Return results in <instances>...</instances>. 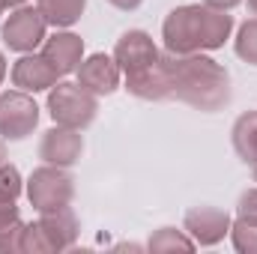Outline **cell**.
<instances>
[{
    "label": "cell",
    "instance_id": "44dd1931",
    "mask_svg": "<svg viewBox=\"0 0 257 254\" xmlns=\"http://www.w3.org/2000/svg\"><path fill=\"white\" fill-rule=\"evenodd\" d=\"M21 233H24V221H12L9 227L0 230V251H21Z\"/></svg>",
    "mask_w": 257,
    "mask_h": 254
},
{
    "label": "cell",
    "instance_id": "30bf717a",
    "mask_svg": "<svg viewBox=\"0 0 257 254\" xmlns=\"http://www.w3.org/2000/svg\"><path fill=\"white\" fill-rule=\"evenodd\" d=\"M120 78H123L120 66L108 54H90L78 66V84L93 96H111L120 87Z\"/></svg>",
    "mask_w": 257,
    "mask_h": 254
},
{
    "label": "cell",
    "instance_id": "4dcf8cb0",
    "mask_svg": "<svg viewBox=\"0 0 257 254\" xmlns=\"http://www.w3.org/2000/svg\"><path fill=\"white\" fill-rule=\"evenodd\" d=\"M0 12H3V6H0Z\"/></svg>",
    "mask_w": 257,
    "mask_h": 254
},
{
    "label": "cell",
    "instance_id": "9a60e30c",
    "mask_svg": "<svg viewBox=\"0 0 257 254\" xmlns=\"http://www.w3.org/2000/svg\"><path fill=\"white\" fill-rule=\"evenodd\" d=\"M84 6H87V0H36V9L42 12L45 24L57 27V30L72 27L84 15Z\"/></svg>",
    "mask_w": 257,
    "mask_h": 254
},
{
    "label": "cell",
    "instance_id": "6da1fadb",
    "mask_svg": "<svg viewBox=\"0 0 257 254\" xmlns=\"http://www.w3.org/2000/svg\"><path fill=\"white\" fill-rule=\"evenodd\" d=\"M171 78V96L197 111H218L230 102V75L206 54H162Z\"/></svg>",
    "mask_w": 257,
    "mask_h": 254
},
{
    "label": "cell",
    "instance_id": "5bb4252c",
    "mask_svg": "<svg viewBox=\"0 0 257 254\" xmlns=\"http://www.w3.org/2000/svg\"><path fill=\"white\" fill-rule=\"evenodd\" d=\"M42 233L48 236L51 242V251H63V248H72L75 239H78V218L69 206H60V209H51V212H39V221Z\"/></svg>",
    "mask_w": 257,
    "mask_h": 254
},
{
    "label": "cell",
    "instance_id": "d6986e66",
    "mask_svg": "<svg viewBox=\"0 0 257 254\" xmlns=\"http://www.w3.org/2000/svg\"><path fill=\"white\" fill-rule=\"evenodd\" d=\"M230 239H233V248L236 251L257 254V221L236 218V224H230Z\"/></svg>",
    "mask_w": 257,
    "mask_h": 254
},
{
    "label": "cell",
    "instance_id": "8992f818",
    "mask_svg": "<svg viewBox=\"0 0 257 254\" xmlns=\"http://www.w3.org/2000/svg\"><path fill=\"white\" fill-rule=\"evenodd\" d=\"M39 123V108L24 90H9L0 96V138L24 141Z\"/></svg>",
    "mask_w": 257,
    "mask_h": 254
},
{
    "label": "cell",
    "instance_id": "83f0119b",
    "mask_svg": "<svg viewBox=\"0 0 257 254\" xmlns=\"http://www.w3.org/2000/svg\"><path fill=\"white\" fill-rule=\"evenodd\" d=\"M245 3H248V12L257 18V0H245Z\"/></svg>",
    "mask_w": 257,
    "mask_h": 254
},
{
    "label": "cell",
    "instance_id": "7c38bea8",
    "mask_svg": "<svg viewBox=\"0 0 257 254\" xmlns=\"http://www.w3.org/2000/svg\"><path fill=\"white\" fill-rule=\"evenodd\" d=\"M57 69L48 63L42 54H24L18 63L12 66V84L24 93H39V90H51L57 84Z\"/></svg>",
    "mask_w": 257,
    "mask_h": 254
},
{
    "label": "cell",
    "instance_id": "3957f363",
    "mask_svg": "<svg viewBox=\"0 0 257 254\" xmlns=\"http://www.w3.org/2000/svg\"><path fill=\"white\" fill-rule=\"evenodd\" d=\"M99 102L90 90H84L78 81H57L48 93V114L57 126L69 129H87L96 120Z\"/></svg>",
    "mask_w": 257,
    "mask_h": 254
},
{
    "label": "cell",
    "instance_id": "ac0fdd59",
    "mask_svg": "<svg viewBox=\"0 0 257 254\" xmlns=\"http://www.w3.org/2000/svg\"><path fill=\"white\" fill-rule=\"evenodd\" d=\"M233 48H236V57H239V60L257 66V18L245 21V24L236 30Z\"/></svg>",
    "mask_w": 257,
    "mask_h": 254
},
{
    "label": "cell",
    "instance_id": "8fae6325",
    "mask_svg": "<svg viewBox=\"0 0 257 254\" xmlns=\"http://www.w3.org/2000/svg\"><path fill=\"white\" fill-rule=\"evenodd\" d=\"M42 57L57 69L60 78H63V75H72V72H78V66L84 60V42H81V36H75V33L57 30L54 36H45V42H42Z\"/></svg>",
    "mask_w": 257,
    "mask_h": 254
},
{
    "label": "cell",
    "instance_id": "4316f807",
    "mask_svg": "<svg viewBox=\"0 0 257 254\" xmlns=\"http://www.w3.org/2000/svg\"><path fill=\"white\" fill-rule=\"evenodd\" d=\"M6 78V57H3V51H0V81Z\"/></svg>",
    "mask_w": 257,
    "mask_h": 254
},
{
    "label": "cell",
    "instance_id": "484cf974",
    "mask_svg": "<svg viewBox=\"0 0 257 254\" xmlns=\"http://www.w3.org/2000/svg\"><path fill=\"white\" fill-rule=\"evenodd\" d=\"M27 0H0V6L3 9H18V6H24Z\"/></svg>",
    "mask_w": 257,
    "mask_h": 254
},
{
    "label": "cell",
    "instance_id": "f1b7e54d",
    "mask_svg": "<svg viewBox=\"0 0 257 254\" xmlns=\"http://www.w3.org/2000/svg\"><path fill=\"white\" fill-rule=\"evenodd\" d=\"M6 162V150H3V141H0V165Z\"/></svg>",
    "mask_w": 257,
    "mask_h": 254
},
{
    "label": "cell",
    "instance_id": "7402d4cb",
    "mask_svg": "<svg viewBox=\"0 0 257 254\" xmlns=\"http://www.w3.org/2000/svg\"><path fill=\"white\" fill-rule=\"evenodd\" d=\"M236 215H239V218H248V221H257V189H248L239 197Z\"/></svg>",
    "mask_w": 257,
    "mask_h": 254
},
{
    "label": "cell",
    "instance_id": "277c9868",
    "mask_svg": "<svg viewBox=\"0 0 257 254\" xmlns=\"http://www.w3.org/2000/svg\"><path fill=\"white\" fill-rule=\"evenodd\" d=\"M27 197L36 206V212H51V209L69 206L72 197H75V180H72V174L66 168L45 162L42 168H36L30 174V180H27Z\"/></svg>",
    "mask_w": 257,
    "mask_h": 254
},
{
    "label": "cell",
    "instance_id": "7a4b0ae2",
    "mask_svg": "<svg viewBox=\"0 0 257 254\" xmlns=\"http://www.w3.org/2000/svg\"><path fill=\"white\" fill-rule=\"evenodd\" d=\"M233 33V15L224 9H212L206 3L177 6L165 24L162 39L171 54H203L221 48Z\"/></svg>",
    "mask_w": 257,
    "mask_h": 254
},
{
    "label": "cell",
    "instance_id": "5b68a950",
    "mask_svg": "<svg viewBox=\"0 0 257 254\" xmlns=\"http://www.w3.org/2000/svg\"><path fill=\"white\" fill-rule=\"evenodd\" d=\"M3 42L9 51H18V54H33L42 42H45V33H48V24L42 18L39 9L33 6H18L6 21H3Z\"/></svg>",
    "mask_w": 257,
    "mask_h": 254
},
{
    "label": "cell",
    "instance_id": "d4e9b609",
    "mask_svg": "<svg viewBox=\"0 0 257 254\" xmlns=\"http://www.w3.org/2000/svg\"><path fill=\"white\" fill-rule=\"evenodd\" d=\"M206 6H212V9H224V12H230L233 6H239L242 0H203Z\"/></svg>",
    "mask_w": 257,
    "mask_h": 254
},
{
    "label": "cell",
    "instance_id": "9c48e42d",
    "mask_svg": "<svg viewBox=\"0 0 257 254\" xmlns=\"http://www.w3.org/2000/svg\"><path fill=\"white\" fill-rule=\"evenodd\" d=\"M84 153V138L81 129L69 126H54L48 129L39 141V159L48 165H60V168H72Z\"/></svg>",
    "mask_w": 257,
    "mask_h": 254
},
{
    "label": "cell",
    "instance_id": "603a6c76",
    "mask_svg": "<svg viewBox=\"0 0 257 254\" xmlns=\"http://www.w3.org/2000/svg\"><path fill=\"white\" fill-rule=\"evenodd\" d=\"M21 215H18V206H15V200H0V230L3 227H9L12 221H18Z\"/></svg>",
    "mask_w": 257,
    "mask_h": 254
},
{
    "label": "cell",
    "instance_id": "f546056e",
    "mask_svg": "<svg viewBox=\"0 0 257 254\" xmlns=\"http://www.w3.org/2000/svg\"><path fill=\"white\" fill-rule=\"evenodd\" d=\"M254 183H257V165H254Z\"/></svg>",
    "mask_w": 257,
    "mask_h": 254
},
{
    "label": "cell",
    "instance_id": "ffe728a7",
    "mask_svg": "<svg viewBox=\"0 0 257 254\" xmlns=\"http://www.w3.org/2000/svg\"><path fill=\"white\" fill-rule=\"evenodd\" d=\"M24 191V183H21V174L18 168L12 165H0V200H18V194Z\"/></svg>",
    "mask_w": 257,
    "mask_h": 254
},
{
    "label": "cell",
    "instance_id": "4fadbf2b",
    "mask_svg": "<svg viewBox=\"0 0 257 254\" xmlns=\"http://www.w3.org/2000/svg\"><path fill=\"white\" fill-rule=\"evenodd\" d=\"M126 78V90L138 99H147V102H162V99H171V78H168V69L162 63L147 66L135 75H123Z\"/></svg>",
    "mask_w": 257,
    "mask_h": 254
},
{
    "label": "cell",
    "instance_id": "cb8c5ba5",
    "mask_svg": "<svg viewBox=\"0 0 257 254\" xmlns=\"http://www.w3.org/2000/svg\"><path fill=\"white\" fill-rule=\"evenodd\" d=\"M108 3H111L114 9H120V12H135L144 0H108Z\"/></svg>",
    "mask_w": 257,
    "mask_h": 254
},
{
    "label": "cell",
    "instance_id": "2e32d148",
    "mask_svg": "<svg viewBox=\"0 0 257 254\" xmlns=\"http://www.w3.org/2000/svg\"><path fill=\"white\" fill-rule=\"evenodd\" d=\"M233 150L236 156L245 162V165H257V111L242 114L236 123H233Z\"/></svg>",
    "mask_w": 257,
    "mask_h": 254
},
{
    "label": "cell",
    "instance_id": "ba28073f",
    "mask_svg": "<svg viewBox=\"0 0 257 254\" xmlns=\"http://www.w3.org/2000/svg\"><path fill=\"white\" fill-rule=\"evenodd\" d=\"M183 227L194 239V245H215L230 233V215L218 206H194L186 212Z\"/></svg>",
    "mask_w": 257,
    "mask_h": 254
},
{
    "label": "cell",
    "instance_id": "52a82bcc",
    "mask_svg": "<svg viewBox=\"0 0 257 254\" xmlns=\"http://www.w3.org/2000/svg\"><path fill=\"white\" fill-rule=\"evenodd\" d=\"M159 57H162L159 45L144 30H128V33H123L117 39V45H114V60H117L123 75H135V72H141L147 66L159 63Z\"/></svg>",
    "mask_w": 257,
    "mask_h": 254
},
{
    "label": "cell",
    "instance_id": "e0dca14e",
    "mask_svg": "<svg viewBox=\"0 0 257 254\" xmlns=\"http://www.w3.org/2000/svg\"><path fill=\"white\" fill-rule=\"evenodd\" d=\"M147 248H150V251H177V248H180V251H192L194 239L183 236V233L174 230V227H162V230H156V233L150 236Z\"/></svg>",
    "mask_w": 257,
    "mask_h": 254
}]
</instances>
